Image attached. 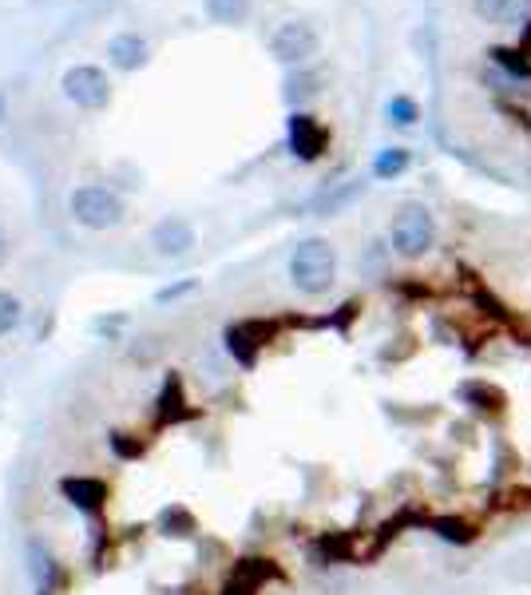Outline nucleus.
Returning <instances> with one entry per match:
<instances>
[{
	"instance_id": "nucleus-1",
	"label": "nucleus",
	"mask_w": 531,
	"mask_h": 595,
	"mask_svg": "<svg viewBox=\"0 0 531 595\" xmlns=\"http://www.w3.org/2000/svg\"><path fill=\"white\" fill-rule=\"evenodd\" d=\"M337 278V251L325 239H302L290 254V283L302 294L318 298Z\"/></svg>"
},
{
	"instance_id": "nucleus-4",
	"label": "nucleus",
	"mask_w": 531,
	"mask_h": 595,
	"mask_svg": "<svg viewBox=\"0 0 531 595\" xmlns=\"http://www.w3.org/2000/svg\"><path fill=\"white\" fill-rule=\"evenodd\" d=\"M60 88L64 95H68L76 107H84V112H104V107L112 104V80H107V72L95 68V64H76V68H68Z\"/></svg>"
},
{
	"instance_id": "nucleus-10",
	"label": "nucleus",
	"mask_w": 531,
	"mask_h": 595,
	"mask_svg": "<svg viewBox=\"0 0 531 595\" xmlns=\"http://www.w3.org/2000/svg\"><path fill=\"white\" fill-rule=\"evenodd\" d=\"M408 163H413V156H408L405 147H385V151H377V159H373V175L396 179V175H405Z\"/></svg>"
},
{
	"instance_id": "nucleus-13",
	"label": "nucleus",
	"mask_w": 531,
	"mask_h": 595,
	"mask_svg": "<svg viewBox=\"0 0 531 595\" xmlns=\"http://www.w3.org/2000/svg\"><path fill=\"white\" fill-rule=\"evenodd\" d=\"M21 322H24V302L12 290H0V337L21 330Z\"/></svg>"
},
{
	"instance_id": "nucleus-15",
	"label": "nucleus",
	"mask_w": 531,
	"mask_h": 595,
	"mask_svg": "<svg viewBox=\"0 0 531 595\" xmlns=\"http://www.w3.org/2000/svg\"><path fill=\"white\" fill-rule=\"evenodd\" d=\"M313 84H318L313 76H290V80H286V100H290V104H298V100H305V95L318 92Z\"/></svg>"
},
{
	"instance_id": "nucleus-9",
	"label": "nucleus",
	"mask_w": 531,
	"mask_h": 595,
	"mask_svg": "<svg viewBox=\"0 0 531 595\" xmlns=\"http://www.w3.org/2000/svg\"><path fill=\"white\" fill-rule=\"evenodd\" d=\"M472 9L484 24H500V28H516L531 16V0H472Z\"/></svg>"
},
{
	"instance_id": "nucleus-2",
	"label": "nucleus",
	"mask_w": 531,
	"mask_h": 595,
	"mask_svg": "<svg viewBox=\"0 0 531 595\" xmlns=\"http://www.w3.org/2000/svg\"><path fill=\"white\" fill-rule=\"evenodd\" d=\"M68 215L84 230H112L127 219V207L112 187L84 183V187H76L72 195H68Z\"/></svg>"
},
{
	"instance_id": "nucleus-12",
	"label": "nucleus",
	"mask_w": 531,
	"mask_h": 595,
	"mask_svg": "<svg viewBox=\"0 0 531 595\" xmlns=\"http://www.w3.org/2000/svg\"><path fill=\"white\" fill-rule=\"evenodd\" d=\"M28 560H32V580H36V587H53V575H56V568H53V556H48V548H44L41 540H32L28 543Z\"/></svg>"
},
{
	"instance_id": "nucleus-6",
	"label": "nucleus",
	"mask_w": 531,
	"mask_h": 595,
	"mask_svg": "<svg viewBox=\"0 0 531 595\" xmlns=\"http://www.w3.org/2000/svg\"><path fill=\"white\" fill-rule=\"evenodd\" d=\"M151 247L163 259H183L195 247V227L187 219H178V215H168V219L155 222V230H151Z\"/></svg>"
},
{
	"instance_id": "nucleus-5",
	"label": "nucleus",
	"mask_w": 531,
	"mask_h": 595,
	"mask_svg": "<svg viewBox=\"0 0 531 595\" xmlns=\"http://www.w3.org/2000/svg\"><path fill=\"white\" fill-rule=\"evenodd\" d=\"M270 53H274V60H281V64L310 60V56L318 53V32H313V24H305V21L278 24L270 36Z\"/></svg>"
},
{
	"instance_id": "nucleus-11",
	"label": "nucleus",
	"mask_w": 531,
	"mask_h": 595,
	"mask_svg": "<svg viewBox=\"0 0 531 595\" xmlns=\"http://www.w3.org/2000/svg\"><path fill=\"white\" fill-rule=\"evenodd\" d=\"M207 16L215 24H242L251 16V0H207Z\"/></svg>"
},
{
	"instance_id": "nucleus-16",
	"label": "nucleus",
	"mask_w": 531,
	"mask_h": 595,
	"mask_svg": "<svg viewBox=\"0 0 531 595\" xmlns=\"http://www.w3.org/2000/svg\"><path fill=\"white\" fill-rule=\"evenodd\" d=\"M357 195H361V183H349L345 191H334V195H325L322 203H318V210H337V207H345V203H354Z\"/></svg>"
},
{
	"instance_id": "nucleus-17",
	"label": "nucleus",
	"mask_w": 531,
	"mask_h": 595,
	"mask_svg": "<svg viewBox=\"0 0 531 595\" xmlns=\"http://www.w3.org/2000/svg\"><path fill=\"white\" fill-rule=\"evenodd\" d=\"M191 290H195V283H191V278H187V283L163 286V290L155 294V302H175V298H183V294H191Z\"/></svg>"
},
{
	"instance_id": "nucleus-3",
	"label": "nucleus",
	"mask_w": 531,
	"mask_h": 595,
	"mask_svg": "<svg viewBox=\"0 0 531 595\" xmlns=\"http://www.w3.org/2000/svg\"><path fill=\"white\" fill-rule=\"evenodd\" d=\"M432 239H437V227H432V215H428L425 203H405V207L393 215V227H389V242L401 259H420V254L432 251Z\"/></svg>"
},
{
	"instance_id": "nucleus-18",
	"label": "nucleus",
	"mask_w": 531,
	"mask_h": 595,
	"mask_svg": "<svg viewBox=\"0 0 531 595\" xmlns=\"http://www.w3.org/2000/svg\"><path fill=\"white\" fill-rule=\"evenodd\" d=\"M9 254H12V247H9V234H4V230H0V266H4V262H9Z\"/></svg>"
},
{
	"instance_id": "nucleus-14",
	"label": "nucleus",
	"mask_w": 531,
	"mask_h": 595,
	"mask_svg": "<svg viewBox=\"0 0 531 595\" xmlns=\"http://www.w3.org/2000/svg\"><path fill=\"white\" fill-rule=\"evenodd\" d=\"M417 119H420V107H417L413 95H393V100H389V124L413 127Z\"/></svg>"
},
{
	"instance_id": "nucleus-7",
	"label": "nucleus",
	"mask_w": 531,
	"mask_h": 595,
	"mask_svg": "<svg viewBox=\"0 0 531 595\" xmlns=\"http://www.w3.org/2000/svg\"><path fill=\"white\" fill-rule=\"evenodd\" d=\"M325 144H330V136H325V127L313 119V115L305 112H293L290 115V151L298 159H305V163H313V159L322 156Z\"/></svg>"
},
{
	"instance_id": "nucleus-8",
	"label": "nucleus",
	"mask_w": 531,
	"mask_h": 595,
	"mask_svg": "<svg viewBox=\"0 0 531 595\" xmlns=\"http://www.w3.org/2000/svg\"><path fill=\"white\" fill-rule=\"evenodd\" d=\"M147 41L143 36H136V32H119V36H112L107 41V60H112V68H119V72H139L147 64Z\"/></svg>"
},
{
	"instance_id": "nucleus-19",
	"label": "nucleus",
	"mask_w": 531,
	"mask_h": 595,
	"mask_svg": "<svg viewBox=\"0 0 531 595\" xmlns=\"http://www.w3.org/2000/svg\"><path fill=\"white\" fill-rule=\"evenodd\" d=\"M0 119H4V100H0Z\"/></svg>"
}]
</instances>
